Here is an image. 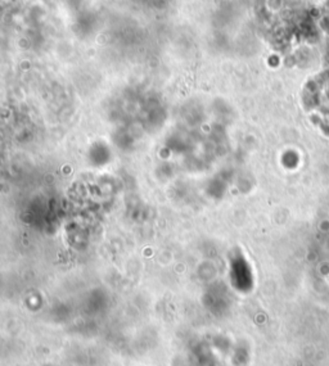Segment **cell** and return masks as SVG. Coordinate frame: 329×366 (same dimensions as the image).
Returning a JSON list of instances; mask_svg holds the SVG:
<instances>
[{
    "label": "cell",
    "mask_w": 329,
    "mask_h": 366,
    "mask_svg": "<svg viewBox=\"0 0 329 366\" xmlns=\"http://www.w3.org/2000/svg\"><path fill=\"white\" fill-rule=\"evenodd\" d=\"M318 111L321 114V120L327 123L329 128V80L327 88L318 91Z\"/></svg>",
    "instance_id": "cell-1"
}]
</instances>
